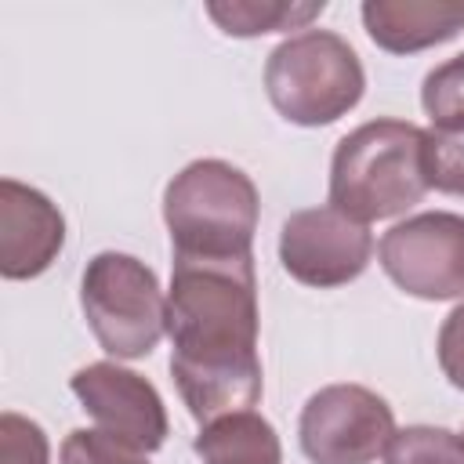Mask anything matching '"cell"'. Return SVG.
Wrapping results in <instances>:
<instances>
[{"label": "cell", "mask_w": 464, "mask_h": 464, "mask_svg": "<svg viewBox=\"0 0 464 464\" xmlns=\"http://www.w3.org/2000/svg\"><path fill=\"white\" fill-rule=\"evenodd\" d=\"M384 276L410 297L453 301L464 297V214L424 210L381 236Z\"/></svg>", "instance_id": "7"}, {"label": "cell", "mask_w": 464, "mask_h": 464, "mask_svg": "<svg viewBox=\"0 0 464 464\" xmlns=\"http://www.w3.org/2000/svg\"><path fill=\"white\" fill-rule=\"evenodd\" d=\"M420 105L431 127L464 123V51L435 65L420 83Z\"/></svg>", "instance_id": "15"}, {"label": "cell", "mask_w": 464, "mask_h": 464, "mask_svg": "<svg viewBox=\"0 0 464 464\" xmlns=\"http://www.w3.org/2000/svg\"><path fill=\"white\" fill-rule=\"evenodd\" d=\"M326 11L323 0L312 4H286V0H214L207 4V14L218 22L225 36H265V33H286V29H308L312 18Z\"/></svg>", "instance_id": "13"}, {"label": "cell", "mask_w": 464, "mask_h": 464, "mask_svg": "<svg viewBox=\"0 0 464 464\" xmlns=\"http://www.w3.org/2000/svg\"><path fill=\"white\" fill-rule=\"evenodd\" d=\"M261 312L250 257H174L167 290L170 377L199 424L261 402Z\"/></svg>", "instance_id": "1"}, {"label": "cell", "mask_w": 464, "mask_h": 464, "mask_svg": "<svg viewBox=\"0 0 464 464\" xmlns=\"http://www.w3.org/2000/svg\"><path fill=\"white\" fill-rule=\"evenodd\" d=\"M0 464H51L44 428L14 410L0 413Z\"/></svg>", "instance_id": "18"}, {"label": "cell", "mask_w": 464, "mask_h": 464, "mask_svg": "<svg viewBox=\"0 0 464 464\" xmlns=\"http://www.w3.org/2000/svg\"><path fill=\"white\" fill-rule=\"evenodd\" d=\"M297 439L312 464H373L395 439V413L362 384H326L304 402Z\"/></svg>", "instance_id": "6"}, {"label": "cell", "mask_w": 464, "mask_h": 464, "mask_svg": "<svg viewBox=\"0 0 464 464\" xmlns=\"http://www.w3.org/2000/svg\"><path fill=\"white\" fill-rule=\"evenodd\" d=\"M428 188V130L410 120H370L334 149L330 207L359 225L406 214Z\"/></svg>", "instance_id": "2"}, {"label": "cell", "mask_w": 464, "mask_h": 464, "mask_svg": "<svg viewBox=\"0 0 464 464\" xmlns=\"http://www.w3.org/2000/svg\"><path fill=\"white\" fill-rule=\"evenodd\" d=\"M384 464H464V439L450 428L410 424L388 442Z\"/></svg>", "instance_id": "14"}, {"label": "cell", "mask_w": 464, "mask_h": 464, "mask_svg": "<svg viewBox=\"0 0 464 464\" xmlns=\"http://www.w3.org/2000/svg\"><path fill=\"white\" fill-rule=\"evenodd\" d=\"M65 246L62 210L33 185L14 178L0 181V276L36 279Z\"/></svg>", "instance_id": "10"}, {"label": "cell", "mask_w": 464, "mask_h": 464, "mask_svg": "<svg viewBox=\"0 0 464 464\" xmlns=\"http://www.w3.org/2000/svg\"><path fill=\"white\" fill-rule=\"evenodd\" d=\"M373 257V236L337 207H304L283 221L279 261L290 279L330 290L359 279Z\"/></svg>", "instance_id": "8"}, {"label": "cell", "mask_w": 464, "mask_h": 464, "mask_svg": "<svg viewBox=\"0 0 464 464\" xmlns=\"http://www.w3.org/2000/svg\"><path fill=\"white\" fill-rule=\"evenodd\" d=\"M265 91L286 123L326 127L359 105L366 72L344 36L330 29H304L268 54Z\"/></svg>", "instance_id": "4"}, {"label": "cell", "mask_w": 464, "mask_h": 464, "mask_svg": "<svg viewBox=\"0 0 464 464\" xmlns=\"http://www.w3.org/2000/svg\"><path fill=\"white\" fill-rule=\"evenodd\" d=\"M69 392L102 431L138 446L141 453H156L167 442V406L156 384L141 373L120 362H91L69 377Z\"/></svg>", "instance_id": "9"}, {"label": "cell", "mask_w": 464, "mask_h": 464, "mask_svg": "<svg viewBox=\"0 0 464 464\" xmlns=\"http://www.w3.org/2000/svg\"><path fill=\"white\" fill-rule=\"evenodd\" d=\"M435 355L442 366V377L464 392V301L442 319L439 326V341H435Z\"/></svg>", "instance_id": "19"}, {"label": "cell", "mask_w": 464, "mask_h": 464, "mask_svg": "<svg viewBox=\"0 0 464 464\" xmlns=\"http://www.w3.org/2000/svg\"><path fill=\"white\" fill-rule=\"evenodd\" d=\"M428 181L439 192L464 196V123L428 130Z\"/></svg>", "instance_id": "17"}, {"label": "cell", "mask_w": 464, "mask_h": 464, "mask_svg": "<svg viewBox=\"0 0 464 464\" xmlns=\"http://www.w3.org/2000/svg\"><path fill=\"white\" fill-rule=\"evenodd\" d=\"M80 308L102 352L116 359H145L167 334L160 279L134 254H94L80 279Z\"/></svg>", "instance_id": "5"}, {"label": "cell", "mask_w": 464, "mask_h": 464, "mask_svg": "<svg viewBox=\"0 0 464 464\" xmlns=\"http://www.w3.org/2000/svg\"><path fill=\"white\" fill-rule=\"evenodd\" d=\"M257 214V185L228 160H192L163 192L174 257H250Z\"/></svg>", "instance_id": "3"}, {"label": "cell", "mask_w": 464, "mask_h": 464, "mask_svg": "<svg viewBox=\"0 0 464 464\" xmlns=\"http://www.w3.org/2000/svg\"><path fill=\"white\" fill-rule=\"evenodd\" d=\"M192 450L203 464H283L279 435L257 410L225 413L203 424Z\"/></svg>", "instance_id": "12"}, {"label": "cell", "mask_w": 464, "mask_h": 464, "mask_svg": "<svg viewBox=\"0 0 464 464\" xmlns=\"http://www.w3.org/2000/svg\"><path fill=\"white\" fill-rule=\"evenodd\" d=\"M366 36L388 54H417L464 29V0H366Z\"/></svg>", "instance_id": "11"}, {"label": "cell", "mask_w": 464, "mask_h": 464, "mask_svg": "<svg viewBox=\"0 0 464 464\" xmlns=\"http://www.w3.org/2000/svg\"><path fill=\"white\" fill-rule=\"evenodd\" d=\"M58 464H149V453L102 428H72L62 442Z\"/></svg>", "instance_id": "16"}, {"label": "cell", "mask_w": 464, "mask_h": 464, "mask_svg": "<svg viewBox=\"0 0 464 464\" xmlns=\"http://www.w3.org/2000/svg\"><path fill=\"white\" fill-rule=\"evenodd\" d=\"M460 439H464V431H460Z\"/></svg>", "instance_id": "20"}]
</instances>
